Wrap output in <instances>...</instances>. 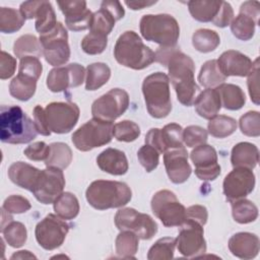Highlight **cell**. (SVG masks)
I'll use <instances>...</instances> for the list:
<instances>
[{
  "mask_svg": "<svg viewBox=\"0 0 260 260\" xmlns=\"http://www.w3.org/2000/svg\"><path fill=\"white\" fill-rule=\"evenodd\" d=\"M164 66L168 67L169 79L176 90L178 101L190 107L200 93V88L194 79L195 65L193 60L175 47L165 61Z\"/></svg>",
  "mask_w": 260,
  "mask_h": 260,
  "instance_id": "1",
  "label": "cell"
},
{
  "mask_svg": "<svg viewBox=\"0 0 260 260\" xmlns=\"http://www.w3.org/2000/svg\"><path fill=\"white\" fill-rule=\"evenodd\" d=\"M38 135L35 122L18 106H1L0 139L4 143L22 144Z\"/></svg>",
  "mask_w": 260,
  "mask_h": 260,
  "instance_id": "2",
  "label": "cell"
},
{
  "mask_svg": "<svg viewBox=\"0 0 260 260\" xmlns=\"http://www.w3.org/2000/svg\"><path fill=\"white\" fill-rule=\"evenodd\" d=\"M114 57L119 64L134 70H142L155 61L154 52L133 30H126L118 38Z\"/></svg>",
  "mask_w": 260,
  "mask_h": 260,
  "instance_id": "3",
  "label": "cell"
},
{
  "mask_svg": "<svg viewBox=\"0 0 260 260\" xmlns=\"http://www.w3.org/2000/svg\"><path fill=\"white\" fill-rule=\"evenodd\" d=\"M85 197L93 208L106 210L126 205L131 200L132 192L128 185L123 182L96 180L87 187Z\"/></svg>",
  "mask_w": 260,
  "mask_h": 260,
  "instance_id": "4",
  "label": "cell"
},
{
  "mask_svg": "<svg viewBox=\"0 0 260 260\" xmlns=\"http://www.w3.org/2000/svg\"><path fill=\"white\" fill-rule=\"evenodd\" d=\"M142 92L149 115L156 119L166 118L172 111L170 79L164 72L146 76L142 83Z\"/></svg>",
  "mask_w": 260,
  "mask_h": 260,
  "instance_id": "5",
  "label": "cell"
},
{
  "mask_svg": "<svg viewBox=\"0 0 260 260\" xmlns=\"http://www.w3.org/2000/svg\"><path fill=\"white\" fill-rule=\"evenodd\" d=\"M141 36L160 47H176L180 27L176 18L170 14H146L140 19Z\"/></svg>",
  "mask_w": 260,
  "mask_h": 260,
  "instance_id": "6",
  "label": "cell"
},
{
  "mask_svg": "<svg viewBox=\"0 0 260 260\" xmlns=\"http://www.w3.org/2000/svg\"><path fill=\"white\" fill-rule=\"evenodd\" d=\"M114 136L113 122L92 118L72 134V142L80 151H88L111 142Z\"/></svg>",
  "mask_w": 260,
  "mask_h": 260,
  "instance_id": "7",
  "label": "cell"
},
{
  "mask_svg": "<svg viewBox=\"0 0 260 260\" xmlns=\"http://www.w3.org/2000/svg\"><path fill=\"white\" fill-rule=\"evenodd\" d=\"M151 209L167 228L180 226L185 221L186 208L170 190H159L152 196Z\"/></svg>",
  "mask_w": 260,
  "mask_h": 260,
  "instance_id": "8",
  "label": "cell"
},
{
  "mask_svg": "<svg viewBox=\"0 0 260 260\" xmlns=\"http://www.w3.org/2000/svg\"><path fill=\"white\" fill-rule=\"evenodd\" d=\"M40 43L46 61L56 67L68 62L70 48L68 45V34L61 22H58L53 30L40 36Z\"/></svg>",
  "mask_w": 260,
  "mask_h": 260,
  "instance_id": "9",
  "label": "cell"
},
{
  "mask_svg": "<svg viewBox=\"0 0 260 260\" xmlns=\"http://www.w3.org/2000/svg\"><path fill=\"white\" fill-rule=\"evenodd\" d=\"M79 108L70 102H54L46 106L45 117L49 130L57 134L70 132L79 119Z\"/></svg>",
  "mask_w": 260,
  "mask_h": 260,
  "instance_id": "10",
  "label": "cell"
},
{
  "mask_svg": "<svg viewBox=\"0 0 260 260\" xmlns=\"http://www.w3.org/2000/svg\"><path fill=\"white\" fill-rule=\"evenodd\" d=\"M115 224L120 231H131L139 239L149 240L157 232V224L146 213L138 212L134 208L119 209L115 215Z\"/></svg>",
  "mask_w": 260,
  "mask_h": 260,
  "instance_id": "11",
  "label": "cell"
},
{
  "mask_svg": "<svg viewBox=\"0 0 260 260\" xmlns=\"http://www.w3.org/2000/svg\"><path fill=\"white\" fill-rule=\"evenodd\" d=\"M129 107V95L121 88H113L92 103L93 118L113 122L122 116Z\"/></svg>",
  "mask_w": 260,
  "mask_h": 260,
  "instance_id": "12",
  "label": "cell"
},
{
  "mask_svg": "<svg viewBox=\"0 0 260 260\" xmlns=\"http://www.w3.org/2000/svg\"><path fill=\"white\" fill-rule=\"evenodd\" d=\"M69 232V224L58 215L48 214L36 226L35 236L38 244L45 250L59 248Z\"/></svg>",
  "mask_w": 260,
  "mask_h": 260,
  "instance_id": "13",
  "label": "cell"
},
{
  "mask_svg": "<svg viewBox=\"0 0 260 260\" xmlns=\"http://www.w3.org/2000/svg\"><path fill=\"white\" fill-rule=\"evenodd\" d=\"M203 234V225L186 219L180 225V232L176 239V246L179 252L189 258L203 255L206 252V242Z\"/></svg>",
  "mask_w": 260,
  "mask_h": 260,
  "instance_id": "14",
  "label": "cell"
},
{
  "mask_svg": "<svg viewBox=\"0 0 260 260\" xmlns=\"http://www.w3.org/2000/svg\"><path fill=\"white\" fill-rule=\"evenodd\" d=\"M64 187L65 179L62 170L49 167L41 171L32 194L39 202L50 204L54 203L56 198L63 192Z\"/></svg>",
  "mask_w": 260,
  "mask_h": 260,
  "instance_id": "15",
  "label": "cell"
},
{
  "mask_svg": "<svg viewBox=\"0 0 260 260\" xmlns=\"http://www.w3.org/2000/svg\"><path fill=\"white\" fill-rule=\"evenodd\" d=\"M255 187V175L247 168H234L230 172L222 184L223 194L228 201L232 202L245 198Z\"/></svg>",
  "mask_w": 260,
  "mask_h": 260,
  "instance_id": "16",
  "label": "cell"
},
{
  "mask_svg": "<svg viewBox=\"0 0 260 260\" xmlns=\"http://www.w3.org/2000/svg\"><path fill=\"white\" fill-rule=\"evenodd\" d=\"M84 75V68L78 63L55 67L47 76V86L53 92H61L69 87H76L82 84Z\"/></svg>",
  "mask_w": 260,
  "mask_h": 260,
  "instance_id": "17",
  "label": "cell"
},
{
  "mask_svg": "<svg viewBox=\"0 0 260 260\" xmlns=\"http://www.w3.org/2000/svg\"><path fill=\"white\" fill-rule=\"evenodd\" d=\"M124 8L119 1H103L101 8L92 15L89 31L108 36L115 26V22L123 18Z\"/></svg>",
  "mask_w": 260,
  "mask_h": 260,
  "instance_id": "18",
  "label": "cell"
},
{
  "mask_svg": "<svg viewBox=\"0 0 260 260\" xmlns=\"http://www.w3.org/2000/svg\"><path fill=\"white\" fill-rule=\"evenodd\" d=\"M164 153V164L170 180L175 184L186 182L192 173L186 148L184 146L172 148Z\"/></svg>",
  "mask_w": 260,
  "mask_h": 260,
  "instance_id": "19",
  "label": "cell"
},
{
  "mask_svg": "<svg viewBox=\"0 0 260 260\" xmlns=\"http://www.w3.org/2000/svg\"><path fill=\"white\" fill-rule=\"evenodd\" d=\"M57 4L70 30L79 31L90 27L93 13L87 9L85 1H59Z\"/></svg>",
  "mask_w": 260,
  "mask_h": 260,
  "instance_id": "20",
  "label": "cell"
},
{
  "mask_svg": "<svg viewBox=\"0 0 260 260\" xmlns=\"http://www.w3.org/2000/svg\"><path fill=\"white\" fill-rule=\"evenodd\" d=\"M216 61L220 71L226 77L247 76L253 67V62L248 56L235 50L223 52Z\"/></svg>",
  "mask_w": 260,
  "mask_h": 260,
  "instance_id": "21",
  "label": "cell"
},
{
  "mask_svg": "<svg viewBox=\"0 0 260 260\" xmlns=\"http://www.w3.org/2000/svg\"><path fill=\"white\" fill-rule=\"evenodd\" d=\"M229 249L238 258H255L259 252V238L255 234L247 232L237 233L230 238Z\"/></svg>",
  "mask_w": 260,
  "mask_h": 260,
  "instance_id": "22",
  "label": "cell"
},
{
  "mask_svg": "<svg viewBox=\"0 0 260 260\" xmlns=\"http://www.w3.org/2000/svg\"><path fill=\"white\" fill-rule=\"evenodd\" d=\"M99 168L111 175L121 176L127 173L129 165L125 153L116 148H107L96 157Z\"/></svg>",
  "mask_w": 260,
  "mask_h": 260,
  "instance_id": "23",
  "label": "cell"
},
{
  "mask_svg": "<svg viewBox=\"0 0 260 260\" xmlns=\"http://www.w3.org/2000/svg\"><path fill=\"white\" fill-rule=\"evenodd\" d=\"M41 171L26 162H13L8 169V177L12 183L20 188L32 192Z\"/></svg>",
  "mask_w": 260,
  "mask_h": 260,
  "instance_id": "24",
  "label": "cell"
},
{
  "mask_svg": "<svg viewBox=\"0 0 260 260\" xmlns=\"http://www.w3.org/2000/svg\"><path fill=\"white\" fill-rule=\"evenodd\" d=\"M259 161V150L250 142L236 144L231 153V162L234 168H247L253 170Z\"/></svg>",
  "mask_w": 260,
  "mask_h": 260,
  "instance_id": "25",
  "label": "cell"
},
{
  "mask_svg": "<svg viewBox=\"0 0 260 260\" xmlns=\"http://www.w3.org/2000/svg\"><path fill=\"white\" fill-rule=\"evenodd\" d=\"M196 113L204 119H212L221 109L220 98L215 88H206L200 91L194 102Z\"/></svg>",
  "mask_w": 260,
  "mask_h": 260,
  "instance_id": "26",
  "label": "cell"
},
{
  "mask_svg": "<svg viewBox=\"0 0 260 260\" xmlns=\"http://www.w3.org/2000/svg\"><path fill=\"white\" fill-rule=\"evenodd\" d=\"M223 1L192 0L188 2L189 12L192 17L200 22L214 23L219 16Z\"/></svg>",
  "mask_w": 260,
  "mask_h": 260,
  "instance_id": "27",
  "label": "cell"
},
{
  "mask_svg": "<svg viewBox=\"0 0 260 260\" xmlns=\"http://www.w3.org/2000/svg\"><path fill=\"white\" fill-rule=\"evenodd\" d=\"M219 94L220 103L223 108L231 111H237L243 108L246 103V96L242 88L236 84L222 83L215 88Z\"/></svg>",
  "mask_w": 260,
  "mask_h": 260,
  "instance_id": "28",
  "label": "cell"
},
{
  "mask_svg": "<svg viewBox=\"0 0 260 260\" xmlns=\"http://www.w3.org/2000/svg\"><path fill=\"white\" fill-rule=\"evenodd\" d=\"M85 89L95 90L105 85L111 77L110 67L102 62H96L86 67Z\"/></svg>",
  "mask_w": 260,
  "mask_h": 260,
  "instance_id": "29",
  "label": "cell"
},
{
  "mask_svg": "<svg viewBox=\"0 0 260 260\" xmlns=\"http://www.w3.org/2000/svg\"><path fill=\"white\" fill-rule=\"evenodd\" d=\"M37 81L34 78L22 74H17L9 84V92L16 100L25 102L28 101L36 92Z\"/></svg>",
  "mask_w": 260,
  "mask_h": 260,
  "instance_id": "30",
  "label": "cell"
},
{
  "mask_svg": "<svg viewBox=\"0 0 260 260\" xmlns=\"http://www.w3.org/2000/svg\"><path fill=\"white\" fill-rule=\"evenodd\" d=\"M54 210L63 219H73L79 213V202L70 192H62L54 201Z\"/></svg>",
  "mask_w": 260,
  "mask_h": 260,
  "instance_id": "31",
  "label": "cell"
},
{
  "mask_svg": "<svg viewBox=\"0 0 260 260\" xmlns=\"http://www.w3.org/2000/svg\"><path fill=\"white\" fill-rule=\"evenodd\" d=\"M259 20L255 19L251 15L239 12L238 16L231 22V30L233 35L242 41H248L253 38L255 32V26L258 25Z\"/></svg>",
  "mask_w": 260,
  "mask_h": 260,
  "instance_id": "32",
  "label": "cell"
},
{
  "mask_svg": "<svg viewBox=\"0 0 260 260\" xmlns=\"http://www.w3.org/2000/svg\"><path fill=\"white\" fill-rule=\"evenodd\" d=\"M225 79L226 76H224L220 71L216 60L206 61L202 65L198 74L199 83L206 88L217 87L222 84Z\"/></svg>",
  "mask_w": 260,
  "mask_h": 260,
  "instance_id": "33",
  "label": "cell"
},
{
  "mask_svg": "<svg viewBox=\"0 0 260 260\" xmlns=\"http://www.w3.org/2000/svg\"><path fill=\"white\" fill-rule=\"evenodd\" d=\"M72 160L71 148L63 142H54L50 144V153L48 158L45 160L47 168H58L66 169Z\"/></svg>",
  "mask_w": 260,
  "mask_h": 260,
  "instance_id": "34",
  "label": "cell"
},
{
  "mask_svg": "<svg viewBox=\"0 0 260 260\" xmlns=\"http://www.w3.org/2000/svg\"><path fill=\"white\" fill-rule=\"evenodd\" d=\"M35 18L36 30L40 34V36L50 32L58 23L53 6L49 1H42V4L38 9Z\"/></svg>",
  "mask_w": 260,
  "mask_h": 260,
  "instance_id": "35",
  "label": "cell"
},
{
  "mask_svg": "<svg viewBox=\"0 0 260 260\" xmlns=\"http://www.w3.org/2000/svg\"><path fill=\"white\" fill-rule=\"evenodd\" d=\"M220 43L218 34L212 29L200 28L192 36L193 47L201 53H209L214 51Z\"/></svg>",
  "mask_w": 260,
  "mask_h": 260,
  "instance_id": "36",
  "label": "cell"
},
{
  "mask_svg": "<svg viewBox=\"0 0 260 260\" xmlns=\"http://www.w3.org/2000/svg\"><path fill=\"white\" fill-rule=\"evenodd\" d=\"M13 52L15 56L20 59L26 56H35L39 58L43 55L40 40L34 35H23L19 37L13 45Z\"/></svg>",
  "mask_w": 260,
  "mask_h": 260,
  "instance_id": "37",
  "label": "cell"
},
{
  "mask_svg": "<svg viewBox=\"0 0 260 260\" xmlns=\"http://www.w3.org/2000/svg\"><path fill=\"white\" fill-rule=\"evenodd\" d=\"M232 214L234 219L239 223H249L254 221L258 216L257 206L250 200L242 198L232 201Z\"/></svg>",
  "mask_w": 260,
  "mask_h": 260,
  "instance_id": "38",
  "label": "cell"
},
{
  "mask_svg": "<svg viewBox=\"0 0 260 260\" xmlns=\"http://www.w3.org/2000/svg\"><path fill=\"white\" fill-rule=\"evenodd\" d=\"M138 239L131 231H121L115 242L116 253L122 258H134L138 251Z\"/></svg>",
  "mask_w": 260,
  "mask_h": 260,
  "instance_id": "39",
  "label": "cell"
},
{
  "mask_svg": "<svg viewBox=\"0 0 260 260\" xmlns=\"http://www.w3.org/2000/svg\"><path fill=\"white\" fill-rule=\"evenodd\" d=\"M25 18L20 11L10 7L0 8V30L4 34H12L19 30L24 24Z\"/></svg>",
  "mask_w": 260,
  "mask_h": 260,
  "instance_id": "40",
  "label": "cell"
},
{
  "mask_svg": "<svg viewBox=\"0 0 260 260\" xmlns=\"http://www.w3.org/2000/svg\"><path fill=\"white\" fill-rule=\"evenodd\" d=\"M207 128L211 136L216 138H224L232 135L236 131L237 121L232 117L219 115L209 120Z\"/></svg>",
  "mask_w": 260,
  "mask_h": 260,
  "instance_id": "41",
  "label": "cell"
},
{
  "mask_svg": "<svg viewBox=\"0 0 260 260\" xmlns=\"http://www.w3.org/2000/svg\"><path fill=\"white\" fill-rule=\"evenodd\" d=\"M190 158L195 166V169L212 167L217 164L216 150L208 144L196 146L190 153Z\"/></svg>",
  "mask_w": 260,
  "mask_h": 260,
  "instance_id": "42",
  "label": "cell"
},
{
  "mask_svg": "<svg viewBox=\"0 0 260 260\" xmlns=\"http://www.w3.org/2000/svg\"><path fill=\"white\" fill-rule=\"evenodd\" d=\"M1 233L6 243L12 248H19L23 246L27 238L26 228L19 221L12 220L1 230Z\"/></svg>",
  "mask_w": 260,
  "mask_h": 260,
  "instance_id": "43",
  "label": "cell"
},
{
  "mask_svg": "<svg viewBox=\"0 0 260 260\" xmlns=\"http://www.w3.org/2000/svg\"><path fill=\"white\" fill-rule=\"evenodd\" d=\"M160 140L164 152L168 149L184 146L182 127L176 123L166 125L162 129H160Z\"/></svg>",
  "mask_w": 260,
  "mask_h": 260,
  "instance_id": "44",
  "label": "cell"
},
{
  "mask_svg": "<svg viewBox=\"0 0 260 260\" xmlns=\"http://www.w3.org/2000/svg\"><path fill=\"white\" fill-rule=\"evenodd\" d=\"M176 247V239L165 237L157 240L149 249L147 259L149 260H164L172 259Z\"/></svg>",
  "mask_w": 260,
  "mask_h": 260,
  "instance_id": "45",
  "label": "cell"
},
{
  "mask_svg": "<svg viewBox=\"0 0 260 260\" xmlns=\"http://www.w3.org/2000/svg\"><path fill=\"white\" fill-rule=\"evenodd\" d=\"M108 45V36L89 31L81 41V49L88 55H98L105 51Z\"/></svg>",
  "mask_w": 260,
  "mask_h": 260,
  "instance_id": "46",
  "label": "cell"
},
{
  "mask_svg": "<svg viewBox=\"0 0 260 260\" xmlns=\"http://www.w3.org/2000/svg\"><path fill=\"white\" fill-rule=\"evenodd\" d=\"M139 135L140 128L133 121L124 120L114 125V136L119 141L131 142L136 140Z\"/></svg>",
  "mask_w": 260,
  "mask_h": 260,
  "instance_id": "47",
  "label": "cell"
},
{
  "mask_svg": "<svg viewBox=\"0 0 260 260\" xmlns=\"http://www.w3.org/2000/svg\"><path fill=\"white\" fill-rule=\"evenodd\" d=\"M241 132L250 137L260 135V115L257 111H249L244 114L239 121Z\"/></svg>",
  "mask_w": 260,
  "mask_h": 260,
  "instance_id": "48",
  "label": "cell"
},
{
  "mask_svg": "<svg viewBox=\"0 0 260 260\" xmlns=\"http://www.w3.org/2000/svg\"><path fill=\"white\" fill-rule=\"evenodd\" d=\"M137 157L140 165L148 173L156 169L159 162L158 150H156L154 147L148 144H145L139 148V150L137 151Z\"/></svg>",
  "mask_w": 260,
  "mask_h": 260,
  "instance_id": "49",
  "label": "cell"
},
{
  "mask_svg": "<svg viewBox=\"0 0 260 260\" xmlns=\"http://www.w3.org/2000/svg\"><path fill=\"white\" fill-rule=\"evenodd\" d=\"M207 131L196 125H190L183 130V142L188 147H195L201 144H205L207 141Z\"/></svg>",
  "mask_w": 260,
  "mask_h": 260,
  "instance_id": "50",
  "label": "cell"
},
{
  "mask_svg": "<svg viewBox=\"0 0 260 260\" xmlns=\"http://www.w3.org/2000/svg\"><path fill=\"white\" fill-rule=\"evenodd\" d=\"M43 66L38 57L26 56L20 59L18 73L38 80L42 74Z\"/></svg>",
  "mask_w": 260,
  "mask_h": 260,
  "instance_id": "51",
  "label": "cell"
},
{
  "mask_svg": "<svg viewBox=\"0 0 260 260\" xmlns=\"http://www.w3.org/2000/svg\"><path fill=\"white\" fill-rule=\"evenodd\" d=\"M247 85L251 101L255 105H259L260 96H259V58L253 62V67L251 72L247 75Z\"/></svg>",
  "mask_w": 260,
  "mask_h": 260,
  "instance_id": "52",
  "label": "cell"
},
{
  "mask_svg": "<svg viewBox=\"0 0 260 260\" xmlns=\"http://www.w3.org/2000/svg\"><path fill=\"white\" fill-rule=\"evenodd\" d=\"M31 207L29 201L20 195H11L7 197L3 203L4 208L9 213H23Z\"/></svg>",
  "mask_w": 260,
  "mask_h": 260,
  "instance_id": "53",
  "label": "cell"
},
{
  "mask_svg": "<svg viewBox=\"0 0 260 260\" xmlns=\"http://www.w3.org/2000/svg\"><path fill=\"white\" fill-rule=\"evenodd\" d=\"M23 153L30 160H46L50 153V145L43 141H38L28 145Z\"/></svg>",
  "mask_w": 260,
  "mask_h": 260,
  "instance_id": "54",
  "label": "cell"
},
{
  "mask_svg": "<svg viewBox=\"0 0 260 260\" xmlns=\"http://www.w3.org/2000/svg\"><path fill=\"white\" fill-rule=\"evenodd\" d=\"M15 68L16 60L5 51H2L0 60V78L3 80L8 79L14 74Z\"/></svg>",
  "mask_w": 260,
  "mask_h": 260,
  "instance_id": "55",
  "label": "cell"
},
{
  "mask_svg": "<svg viewBox=\"0 0 260 260\" xmlns=\"http://www.w3.org/2000/svg\"><path fill=\"white\" fill-rule=\"evenodd\" d=\"M208 212L205 206L203 205H192L186 209V219H190L193 221L198 222L201 225H204L207 221Z\"/></svg>",
  "mask_w": 260,
  "mask_h": 260,
  "instance_id": "56",
  "label": "cell"
},
{
  "mask_svg": "<svg viewBox=\"0 0 260 260\" xmlns=\"http://www.w3.org/2000/svg\"><path fill=\"white\" fill-rule=\"evenodd\" d=\"M34 122L39 134L49 136L51 131L49 130L45 117V110L41 106H36L34 109Z\"/></svg>",
  "mask_w": 260,
  "mask_h": 260,
  "instance_id": "57",
  "label": "cell"
},
{
  "mask_svg": "<svg viewBox=\"0 0 260 260\" xmlns=\"http://www.w3.org/2000/svg\"><path fill=\"white\" fill-rule=\"evenodd\" d=\"M233 19H234V10L229 2L223 1L219 16L213 24L218 27H225L229 24H231Z\"/></svg>",
  "mask_w": 260,
  "mask_h": 260,
  "instance_id": "58",
  "label": "cell"
},
{
  "mask_svg": "<svg viewBox=\"0 0 260 260\" xmlns=\"http://www.w3.org/2000/svg\"><path fill=\"white\" fill-rule=\"evenodd\" d=\"M195 175L202 181H213L220 175V166L218 164L202 169H195Z\"/></svg>",
  "mask_w": 260,
  "mask_h": 260,
  "instance_id": "59",
  "label": "cell"
},
{
  "mask_svg": "<svg viewBox=\"0 0 260 260\" xmlns=\"http://www.w3.org/2000/svg\"><path fill=\"white\" fill-rule=\"evenodd\" d=\"M145 144L151 145L154 147L158 152H164L161 140H160V129L158 128H151L145 135Z\"/></svg>",
  "mask_w": 260,
  "mask_h": 260,
  "instance_id": "60",
  "label": "cell"
},
{
  "mask_svg": "<svg viewBox=\"0 0 260 260\" xmlns=\"http://www.w3.org/2000/svg\"><path fill=\"white\" fill-rule=\"evenodd\" d=\"M42 1H25L21 3L19 11L25 19H31L36 17L37 11L42 4Z\"/></svg>",
  "mask_w": 260,
  "mask_h": 260,
  "instance_id": "61",
  "label": "cell"
},
{
  "mask_svg": "<svg viewBox=\"0 0 260 260\" xmlns=\"http://www.w3.org/2000/svg\"><path fill=\"white\" fill-rule=\"evenodd\" d=\"M156 1H143V0H139V1H125V4L131 8L132 10H139V9H143L145 7L151 6L153 4H155Z\"/></svg>",
  "mask_w": 260,
  "mask_h": 260,
  "instance_id": "62",
  "label": "cell"
},
{
  "mask_svg": "<svg viewBox=\"0 0 260 260\" xmlns=\"http://www.w3.org/2000/svg\"><path fill=\"white\" fill-rule=\"evenodd\" d=\"M11 259H28V258H37L34 254H31L29 251L22 250L18 251L17 253H14L11 257Z\"/></svg>",
  "mask_w": 260,
  "mask_h": 260,
  "instance_id": "63",
  "label": "cell"
},
{
  "mask_svg": "<svg viewBox=\"0 0 260 260\" xmlns=\"http://www.w3.org/2000/svg\"><path fill=\"white\" fill-rule=\"evenodd\" d=\"M1 230L2 229H4V226H6L9 222H11L12 221V216L10 215L11 213H9V212H7L4 208H2L1 209Z\"/></svg>",
  "mask_w": 260,
  "mask_h": 260,
  "instance_id": "64",
  "label": "cell"
}]
</instances>
